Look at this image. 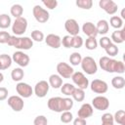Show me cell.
<instances>
[{"mask_svg": "<svg viewBox=\"0 0 125 125\" xmlns=\"http://www.w3.org/2000/svg\"><path fill=\"white\" fill-rule=\"evenodd\" d=\"M100 67L109 73H119L122 74L125 72V63L121 61L111 59L107 56H104L99 60Z\"/></svg>", "mask_w": 125, "mask_h": 125, "instance_id": "obj_1", "label": "cell"}, {"mask_svg": "<svg viewBox=\"0 0 125 125\" xmlns=\"http://www.w3.org/2000/svg\"><path fill=\"white\" fill-rule=\"evenodd\" d=\"M47 105L49 109L55 112H63L69 111L73 107V100L70 98H61V97H52L48 100Z\"/></svg>", "mask_w": 125, "mask_h": 125, "instance_id": "obj_2", "label": "cell"}, {"mask_svg": "<svg viewBox=\"0 0 125 125\" xmlns=\"http://www.w3.org/2000/svg\"><path fill=\"white\" fill-rule=\"evenodd\" d=\"M8 45L11 47H15L19 50H29L32 48L33 46V40L27 36H16V35H12Z\"/></svg>", "mask_w": 125, "mask_h": 125, "instance_id": "obj_3", "label": "cell"}, {"mask_svg": "<svg viewBox=\"0 0 125 125\" xmlns=\"http://www.w3.org/2000/svg\"><path fill=\"white\" fill-rule=\"evenodd\" d=\"M81 68L86 74H89V75H93L98 71L97 62L90 56H87V57L83 58L82 62H81Z\"/></svg>", "mask_w": 125, "mask_h": 125, "instance_id": "obj_4", "label": "cell"}, {"mask_svg": "<svg viewBox=\"0 0 125 125\" xmlns=\"http://www.w3.org/2000/svg\"><path fill=\"white\" fill-rule=\"evenodd\" d=\"M27 28V20L23 17L15 19L13 24H12V31L16 36L22 35Z\"/></svg>", "mask_w": 125, "mask_h": 125, "instance_id": "obj_5", "label": "cell"}, {"mask_svg": "<svg viewBox=\"0 0 125 125\" xmlns=\"http://www.w3.org/2000/svg\"><path fill=\"white\" fill-rule=\"evenodd\" d=\"M32 14H33L34 19H35L38 22H40V23H45V22H47V21H49V19H50V14H49V12H48L46 9L42 8L40 5H35V6L33 7V9H32Z\"/></svg>", "mask_w": 125, "mask_h": 125, "instance_id": "obj_6", "label": "cell"}, {"mask_svg": "<svg viewBox=\"0 0 125 125\" xmlns=\"http://www.w3.org/2000/svg\"><path fill=\"white\" fill-rule=\"evenodd\" d=\"M74 85L76 86V88H80V89H87L89 87V80L88 78L84 75L83 72L81 71H75L71 77Z\"/></svg>", "mask_w": 125, "mask_h": 125, "instance_id": "obj_7", "label": "cell"}, {"mask_svg": "<svg viewBox=\"0 0 125 125\" xmlns=\"http://www.w3.org/2000/svg\"><path fill=\"white\" fill-rule=\"evenodd\" d=\"M57 71L62 78H71L74 73V69L72 68V66L63 62H61L57 64Z\"/></svg>", "mask_w": 125, "mask_h": 125, "instance_id": "obj_8", "label": "cell"}, {"mask_svg": "<svg viewBox=\"0 0 125 125\" xmlns=\"http://www.w3.org/2000/svg\"><path fill=\"white\" fill-rule=\"evenodd\" d=\"M12 59H13V62H15L20 67H25L28 65L29 62H30V59H29V56L25 53H23L22 51H17L13 54L12 56Z\"/></svg>", "mask_w": 125, "mask_h": 125, "instance_id": "obj_9", "label": "cell"}, {"mask_svg": "<svg viewBox=\"0 0 125 125\" xmlns=\"http://www.w3.org/2000/svg\"><path fill=\"white\" fill-rule=\"evenodd\" d=\"M8 105L14 110V111H17V112H20L22 110L23 106H24V102L22 100V98L21 96H11L8 98Z\"/></svg>", "mask_w": 125, "mask_h": 125, "instance_id": "obj_10", "label": "cell"}, {"mask_svg": "<svg viewBox=\"0 0 125 125\" xmlns=\"http://www.w3.org/2000/svg\"><path fill=\"white\" fill-rule=\"evenodd\" d=\"M92 105L98 110H106L109 107V100L104 96H97L92 100Z\"/></svg>", "mask_w": 125, "mask_h": 125, "instance_id": "obj_11", "label": "cell"}, {"mask_svg": "<svg viewBox=\"0 0 125 125\" xmlns=\"http://www.w3.org/2000/svg\"><path fill=\"white\" fill-rule=\"evenodd\" d=\"M99 6L108 15H114L118 10V5L112 0H100Z\"/></svg>", "mask_w": 125, "mask_h": 125, "instance_id": "obj_12", "label": "cell"}, {"mask_svg": "<svg viewBox=\"0 0 125 125\" xmlns=\"http://www.w3.org/2000/svg\"><path fill=\"white\" fill-rule=\"evenodd\" d=\"M90 88L94 93L97 94H104L108 90L107 83L101 79H94L90 84Z\"/></svg>", "mask_w": 125, "mask_h": 125, "instance_id": "obj_13", "label": "cell"}, {"mask_svg": "<svg viewBox=\"0 0 125 125\" xmlns=\"http://www.w3.org/2000/svg\"><path fill=\"white\" fill-rule=\"evenodd\" d=\"M50 89V84L49 82H47L46 80H40L39 82H37L34 86V94L36 95V97L38 98H44L47 93L49 92Z\"/></svg>", "mask_w": 125, "mask_h": 125, "instance_id": "obj_14", "label": "cell"}, {"mask_svg": "<svg viewBox=\"0 0 125 125\" xmlns=\"http://www.w3.org/2000/svg\"><path fill=\"white\" fill-rule=\"evenodd\" d=\"M16 91L19 94V96H21V98H29L34 93L32 87L24 82H19L16 86Z\"/></svg>", "mask_w": 125, "mask_h": 125, "instance_id": "obj_15", "label": "cell"}, {"mask_svg": "<svg viewBox=\"0 0 125 125\" xmlns=\"http://www.w3.org/2000/svg\"><path fill=\"white\" fill-rule=\"evenodd\" d=\"M64 28L65 30L68 32V34L70 36H76L79 35V31H80V27L78 22L76 21V20L74 19H67L64 21Z\"/></svg>", "mask_w": 125, "mask_h": 125, "instance_id": "obj_16", "label": "cell"}, {"mask_svg": "<svg viewBox=\"0 0 125 125\" xmlns=\"http://www.w3.org/2000/svg\"><path fill=\"white\" fill-rule=\"evenodd\" d=\"M93 113H94V107L91 104H88V103L83 104L77 111L78 117H81V118H84V119H87V118L91 117L93 115Z\"/></svg>", "mask_w": 125, "mask_h": 125, "instance_id": "obj_17", "label": "cell"}, {"mask_svg": "<svg viewBox=\"0 0 125 125\" xmlns=\"http://www.w3.org/2000/svg\"><path fill=\"white\" fill-rule=\"evenodd\" d=\"M45 42L49 47H51L53 49H59L62 45V38L57 34L50 33L46 36Z\"/></svg>", "mask_w": 125, "mask_h": 125, "instance_id": "obj_18", "label": "cell"}, {"mask_svg": "<svg viewBox=\"0 0 125 125\" xmlns=\"http://www.w3.org/2000/svg\"><path fill=\"white\" fill-rule=\"evenodd\" d=\"M82 31L88 37H96L99 34L96 25L93 22H91V21H86V22L83 23V25H82Z\"/></svg>", "mask_w": 125, "mask_h": 125, "instance_id": "obj_19", "label": "cell"}, {"mask_svg": "<svg viewBox=\"0 0 125 125\" xmlns=\"http://www.w3.org/2000/svg\"><path fill=\"white\" fill-rule=\"evenodd\" d=\"M49 84L50 87L54 89H59L62 86V78L59 74H51L49 77Z\"/></svg>", "mask_w": 125, "mask_h": 125, "instance_id": "obj_20", "label": "cell"}, {"mask_svg": "<svg viewBox=\"0 0 125 125\" xmlns=\"http://www.w3.org/2000/svg\"><path fill=\"white\" fill-rule=\"evenodd\" d=\"M12 62H13L12 57H10L7 54H2L0 56V69L5 70L9 68L12 65Z\"/></svg>", "mask_w": 125, "mask_h": 125, "instance_id": "obj_21", "label": "cell"}, {"mask_svg": "<svg viewBox=\"0 0 125 125\" xmlns=\"http://www.w3.org/2000/svg\"><path fill=\"white\" fill-rule=\"evenodd\" d=\"M96 27H97V30H98V33L99 34L104 35V34H106L108 32V29H109L108 21L106 20H100L97 22Z\"/></svg>", "mask_w": 125, "mask_h": 125, "instance_id": "obj_22", "label": "cell"}, {"mask_svg": "<svg viewBox=\"0 0 125 125\" xmlns=\"http://www.w3.org/2000/svg\"><path fill=\"white\" fill-rule=\"evenodd\" d=\"M111 85L114 89H117V90H121L125 87V78L122 77V76H114L112 79H111Z\"/></svg>", "mask_w": 125, "mask_h": 125, "instance_id": "obj_23", "label": "cell"}, {"mask_svg": "<svg viewBox=\"0 0 125 125\" xmlns=\"http://www.w3.org/2000/svg\"><path fill=\"white\" fill-rule=\"evenodd\" d=\"M23 76H24V71L21 67H16L11 72V77L13 81H16V82H21Z\"/></svg>", "mask_w": 125, "mask_h": 125, "instance_id": "obj_24", "label": "cell"}, {"mask_svg": "<svg viewBox=\"0 0 125 125\" xmlns=\"http://www.w3.org/2000/svg\"><path fill=\"white\" fill-rule=\"evenodd\" d=\"M10 13L15 19L21 18L23 13V8L21 4H14L10 9Z\"/></svg>", "mask_w": 125, "mask_h": 125, "instance_id": "obj_25", "label": "cell"}, {"mask_svg": "<svg viewBox=\"0 0 125 125\" xmlns=\"http://www.w3.org/2000/svg\"><path fill=\"white\" fill-rule=\"evenodd\" d=\"M109 23L116 30L123 27V20L121 19V17H118V16H112L109 20Z\"/></svg>", "mask_w": 125, "mask_h": 125, "instance_id": "obj_26", "label": "cell"}, {"mask_svg": "<svg viewBox=\"0 0 125 125\" xmlns=\"http://www.w3.org/2000/svg\"><path fill=\"white\" fill-rule=\"evenodd\" d=\"M68 60H69L70 64L73 65V66H75V65L81 64L83 58H82V56H81L80 53H78V52H73V53L69 56V59H68Z\"/></svg>", "mask_w": 125, "mask_h": 125, "instance_id": "obj_27", "label": "cell"}, {"mask_svg": "<svg viewBox=\"0 0 125 125\" xmlns=\"http://www.w3.org/2000/svg\"><path fill=\"white\" fill-rule=\"evenodd\" d=\"M75 86L73 84H70V83H63L62 86L61 87V91L63 95L65 96H72L74 90H75Z\"/></svg>", "mask_w": 125, "mask_h": 125, "instance_id": "obj_28", "label": "cell"}, {"mask_svg": "<svg viewBox=\"0 0 125 125\" xmlns=\"http://www.w3.org/2000/svg\"><path fill=\"white\" fill-rule=\"evenodd\" d=\"M12 21L10 16H8L7 14H1L0 15V27L2 29L8 28L9 26H11Z\"/></svg>", "mask_w": 125, "mask_h": 125, "instance_id": "obj_29", "label": "cell"}, {"mask_svg": "<svg viewBox=\"0 0 125 125\" xmlns=\"http://www.w3.org/2000/svg\"><path fill=\"white\" fill-rule=\"evenodd\" d=\"M110 39H111V41L114 44H121V43H123L124 42V39H123V36H122V33H121V29H118V30L113 31L111 33Z\"/></svg>", "mask_w": 125, "mask_h": 125, "instance_id": "obj_30", "label": "cell"}, {"mask_svg": "<svg viewBox=\"0 0 125 125\" xmlns=\"http://www.w3.org/2000/svg\"><path fill=\"white\" fill-rule=\"evenodd\" d=\"M113 117H114V121L117 124H119V125H125V111L124 110H122V109L117 110L114 113Z\"/></svg>", "mask_w": 125, "mask_h": 125, "instance_id": "obj_31", "label": "cell"}, {"mask_svg": "<svg viewBox=\"0 0 125 125\" xmlns=\"http://www.w3.org/2000/svg\"><path fill=\"white\" fill-rule=\"evenodd\" d=\"M72 98L74 101L76 102H83L85 99V92L83 89L80 88H75L73 94H72Z\"/></svg>", "mask_w": 125, "mask_h": 125, "instance_id": "obj_32", "label": "cell"}, {"mask_svg": "<svg viewBox=\"0 0 125 125\" xmlns=\"http://www.w3.org/2000/svg\"><path fill=\"white\" fill-rule=\"evenodd\" d=\"M75 4L77 7L83 10H90L93 6V1L92 0H76Z\"/></svg>", "mask_w": 125, "mask_h": 125, "instance_id": "obj_33", "label": "cell"}, {"mask_svg": "<svg viewBox=\"0 0 125 125\" xmlns=\"http://www.w3.org/2000/svg\"><path fill=\"white\" fill-rule=\"evenodd\" d=\"M102 125H114V117L111 113H104L102 115Z\"/></svg>", "mask_w": 125, "mask_h": 125, "instance_id": "obj_34", "label": "cell"}, {"mask_svg": "<svg viewBox=\"0 0 125 125\" xmlns=\"http://www.w3.org/2000/svg\"><path fill=\"white\" fill-rule=\"evenodd\" d=\"M85 47L86 49L92 51L95 50L98 47V41L96 39V37H88L85 41Z\"/></svg>", "mask_w": 125, "mask_h": 125, "instance_id": "obj_35", "label": "cell"}, {"mask_svg": "<svg viewBox=\"0 0 125 125\" xmlns=\"http://www.w3.org/2000/svg\"><path fill=\"white\" fill-rule=\"evenodd\" d=\"M31 39L35 42H42L45 38H44V33L38 29L32 30L31 31Z\"/></svg>", "mask_w": 125, "mask_h": 125, "instance_id": "obj_36", "label": "cell"}, {"mask_svg": "<svg viewBox=\"0 0 125 125\" xmlns=\"http://www.w3.org/2000/svg\"><path fill=\"white\" fill-rule=\"evenodd\" d=\"M60 120L62 123H70L73 120V114L70 111H63L61 114Z\"/></svg>", "mask_w": 125, "mask_h": 125, "instance_id": "obj_37", "label": "cell"}, {"mask_svg": "<svg viewBox=\"0 0 125 125\" xmlns=\"http://www.w3.org/2000/svg\"><path fill=\"white\" fill-rule=\"evenodd\" d=\"M83 44H84V41H83V38L80 35L72 36V48L79 49V48L82 47Z\"/></svg>", "mask_w": 125, "mask_h": 125, "instance_id": "obj_38", "label": "cell"}, {"mask_svg": "<svg viewBox=\"0 0 125 125\" xmlns=\"http://www.w3.org/2000/svg\"><path fill=\"white\" fill-rule=\"evenodd\" d=\"M104 51H105L106 55H108V56H110V57H114V56H116V55L118 54L119 49H118V47H117L114 43H112V44L109 45Z\"/></svg>", "mask_w": 125, "mask_h": 125, "instance_id": "obj_39", "label": "cell"}, {"mask_svg": "<svg viewBox=\"0 0 125 125\" xmlns=\"http://www.w3.org/2000/svg\"><path fill=\"white\" fill-rule=\"evenodd\" d=\"M99 43H100V46H101L103 49L105 50L109 45L112 44V41H111V39H110L109 37H107V36H103V37L100 39Z\"/></svg>", "mask_w": 125, "mask_h": 125, "instance_id": "obj_40", "label": "cell"}, {"mask_svg": "<svg viewBox=\"0 0 125 125\" xmlns=\"http://www.w3.org/2000/svg\"><path fill=\"white\" fill-rule=\"evenodd\" d=\"M33 125H48V119L44 115H38L34 118Z\"/></svg>", "mask_w": 125, "mask_h": 125, "instance_id": "obj_41", "label": "cell"}, {"mask_svg": "<svg viewBox=\"0 0 125 125\" xmlns=\"http://www.w3.org/2000/svg\"><path fill=\"white\" fill-rule=\"evenodd\" d=\"M62 45L64 48H72V36L70 35H65L62 39Z\"/></svg>", "mask_w": 125, "mask_h": 125, "instance_id": "obj_42", "label": "cell"}, {"mask_svg": "<svg viewBox=\"0 0 125 125\" xmlns=\"http://www.w3.org/2000/svg\"><path fill=\"white\" fill-rule=\"evenodd\" d=\"M42 4L49 10H54L58 6V1L57 0H43Z\"/></svg>", "mask_w": 125, "mask_h": 125, "instance_id": "obj_43", "label": "cell"}, {"mask_svg": "<svg viewBox=\"0 0 125 125\" xmlns=\"http://www.w3.org/2000/svg\"><path fill=\"white\" fill-rule=\"evenodd\" d=\"M11 36H12V35H10L7 31H1V32H0V43H1V44H5V43L8 44V42H9Z\"/></svg>", "mask_w": 125, "mask_h": 125, "instance_id": "obj_44", "label": "cell"}, {"mask_svg": "<svg viewBox=\"0 0 125 125\" xmlns=\"http://www.w3.org/2000/svg\"><path fill=\"white\" fill-rule=\"evenodd\" d=\"M8 97V89H6L5 87H1L0 88V101H5Z\"/></svg>", "mask_w": 125, "mask_h": 125, "instance_id": "obj_45", "label": "cell"}, {"mask_svg": "<svg viewBox=\"0 0 125 125\" xmlns=\"http://www.w3.org/2000/svg\"><path fill=\"white\" fill-rule=\"evenodd\" d=\"M73 125H87V121L84 118L76 117L75 119H73Z\"/></svg>", "mask_w": 125, "mask_h": 125, "instance_id": "obj_46", "label": "cell"}, {"mask_svg": "<svg viewBox=\"0 0 125 125\" xmlns=\"http://www.w3.org/2000/svg\"><path fill=\"white\" fill-rule=\"evenodd\" d=\"M120 16H121V19L122 20H125V8H123L120 12Z\"/></svg>", "mask_w": 125, "mask_h": 125, "instance_id": "obj_47", "label": "cell"}, {"mask_svg": "<svg viewBox=\"0 0 125 125\" xmlns=\"http://www.w3.org/2000/svg\"><path fill=\"white\" fill-rule=\"evenodd\" d=\"M121 33H122V36H123V39L125 41V24L123 25V27L121 28Z\"/></svg>", "mask_w": 125, "mask_h": 125, "instance_id": "obj_48", "label": "cell"}, {"mask_svg": "<svg viewBox=\"0 0 125 125\" xmlns=\"http://www.w3.org/2000/svg\"><path fill=\"white\" fill-rule=\"evenodd\" d=\"M0 77H1V78H0V82H2V81H3V79H4V78H3V77H4V75H3V73H2V72L0 73Z\"/></svg>", "mask_w": 125, "mask_h": 125, "instance_id": "obj_49", "label": "cell"}, {"mask_svg": "<svg viewBox=\"0 0 125 125\" xmlns=\"http://www.w3.org/2000/svg\"><path fill=\"white\" fill-rule=\"evenodd\" d=\"M122 59H123V62L125 63V53L123 54V57H122Z\"/></svg>", "mask_w": 125, "mask_h": 125, "instance_id": "obj_50", "label": "cell"}]
</instances>
